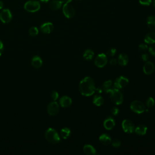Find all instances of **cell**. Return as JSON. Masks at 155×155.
<instances>
[{
  "mask_svg": "<svg viewBox=\"0 0 155 155\" xmlns=\"http://www.w3.org/2000/svg\"><path fill=\"white\" fill-rule=\"evenodd\" d=\"M135 133L137 135H141V136H143L147 133V127L145 125L140 124L135 128Z\"/></svg>",
  "mask_w": 155,
  "mask_h": 155,
  "instance_id": "cell-20",
  "label": "cell"
},
{
  "mask_svg": "<svg viewBox=\"0 0 155 155\" xmlns=\"http://www.w3.org/2000/svg\"><path fill=\"white\" fill-rule=\"evenodd\" d=\"M118 63V61L116 59H114V58H112L110 60V64L112 66H115L116 64Z\"/></svg>",
  "mask_w": 155,
  "mask_h": 155,
  "instance_id": "cell-39",
  "label": "cell"
},
{
  "mask_svg": "<svg viewBox=\"0 0 155 155\" xmlns=\"http://www.w3.org/2000/svg\"><path fill=\"white\" fill-rule=\"evenodd\" d=\"M95 84L93 79L87 76L83 79L79 84V91L81 94L85 96L93 95L95 91Z\"/></svg>",
  "mask_w": 155,
  "mask_h": 155,
  "instance_id": "cell-1",
  "label": "cell"
},
{
  "mask_svg": "<svg viewBox=\"0 0 155 155\" xmlns=\"http://www.w3.org/2000/svg\"><path fill=\"white\" fill-rule=\"evenodd\" d=\"M112 144L113 147H115V148H118L120 146H121V142L119 140V139H114V141H112Z\"/></svg>",
  "mask_w": 155,
  "mask_h": 155,
  "instance_id": "cell-32",
  "label": "cell"
},
{
  "mask_svg": "<svg viewBox=\"0 0 155 155\" xmlns=\"http://www.w3.org/2000/svg\"><path fill=\"white\" fill-rule=\"evenodd\" d=\"M129 80L128 78H127L125 76H120L118 77L114 83V87L118 89H121L129 84Z\"/></svg>",
  "mask_w": 155,
  "mask_h": 155,
  "instance_id": "cell-9",
  "label": "cell"
},
{
  "mask_svg": "<svg viewBox=\"0 0 155 155\" xmlns=\"http://www.w3.org/2000/svg\"><path fill=\"white\" fill-rule=\"evenodd\" d=\"M147 23L150 30L155 31V16H148L147 20Z\"/></svg>",
  "mask_w": 155,
  "mask_h": 155,
  "instance_id": "cell-24",
  "label": "cell"
},
{
  "mask_svg": "<svg viewBox=\"0 0 155 155\" xmlns=\"http://www.w3.org/2000/svg\"><path fill=\"white\" fill-rule=\"evenodd\" d=\"M4 51V45L3 42L0 40V56H1Z\"/></svg>",
  "mask_w": 155,
  "mask_h": 155,
  "instance_id": "cell-37",
  "label": "cell"
},
{
  "mask_svg": "<svg viewBox=\"0 0 155 155\" xmlns=\"http://www.w3.org/2000/svg\"><path fill=\"white\" fill-rule=\"evenodd\" d=\"M60 134H61V136L62 137V138H63L64 139H66L70 136L71 130L69 128L64 127L61 129Z\"/></svg>",
  "mask_w": 155,
  "mask_h": 155,
  "instance_id": "cell-26",
  "label": "cell"
},
{
  "mask_svg": "<svg viewBox=\"0 0 155 155\" xmlns=\"http://www.w3.org/2000/svg\"><path fill=\"white\" fill-rule=\"evenodd\" d=\"M31 63H32V65L33 67H35L36 68H38L42 66L43 61L39 56H35L32 58Z\"/></svg>",
  "mask_w": 155,
  "mask_h": 155,
  "instance_id": "cell-19",
  "label": "cell"
},
{
  "mask_svg": "<svg viewBox=\"0 0 155 155\" xmlns=\"http://www.w3.org/2000/svg\"><path fill=\"white\" fill-rule=\"evenodd\" d=\"M130 109L137 114H141L145 112L146 108L143 102L138 100H135L131 103Z\"/></svg>",
  "mask_w": 155,
  "mask_h": 155,
  "instance_id": "cell-4",
  "label": "cell"
},
{
  "mask_svg": "<svg viewBox=\"0 0 155 155\" xmlns=\"http://www.w3.org/2000/svg\"><path fill=\"white\" fill-rule=\"evenodd\" d=\"M83 152L87 155H95L97 154L95 148L90 144H87L84 146Z\"/></svg>",
  "mask_w": 155,
  "mask_h": 155,
  "instance_id": "cell-17",
  "label": "cell"
},
{
  "mask_svg": "<svg viewBox=\"0 0 155 155\" xmlns=\"http://www.w3.org/2000/svg\"><path fill=\"white\" fill-rule=\"evenodd\" d=\"M46 140L51 144H56L60 142V137L58 132L52 128L48 129L45 133Z\"/></svg>",
  "mask_w": 155,
  "mask_h": 155,
  "instance_id": "cell-2",
  "label": "cell"
},
{
  "mask_svg": "<svg viewBox=\"0 0 155 155\" xmlns=\"http://www.w3.org/2000/svg\"><path fill=\"white\" fill-rule=\"evenodd\" d=\"M154 65L151 61H148L145 63L143 66V71L146 74H151L154 72Z\"/></svg>",
  "mask_w": 155,
  "mask_h": 155,
  "instance_id": "cell-13",
  "label": "cell"
},
{
  "mask_svg": "<svg viewBox=\"0 0 155 155\" xmlns=\"http://www.w3.org/2000/svg\"><path fill=\"white\" fill-rule=\"evenodd\" d=\"M47 113L50 116H55L58 113L60 110V106L58 102L53 101L49 103L47 108Z\"/></svg>",
  "mask_w": 155,
  "mask_h": 155,
  "instance_id": "cell-8",
  "label": "cell"
},
{
  "mask_svg": "<svg viewBox=\"0 0 155 155\" xmlns=\"http://www.w3.org/2000/svg\"><path fill=\"white\" fill-rule=\"evenodd\" d=\"M118 61L120 66H125L129 62V56L125 53H120L118 56Z\"/></svg>",
  "mask_w": 155,
  "mask_h": 155,
  "instance_id": "cell-18",
  "label": "cell"
},
{
  "mask_svg": "<svg viewBox=\"0 0 155 155\" xmlns=\"http://www.w3.org/2000/svg\"><path fill=\"white\" fill-rule=\"evenodd\" d=\"M113 85V82L111 80H108V81H105L102 84V88L107 93H109L110 91L112 89V87Z\"/></svg>",
  "mask_w": 155,
  "mask_h": 155,
  "instance_id": "cell-27",
  "label": "cell"
},
{
  "mask_svg": "<svg viewBox=\"0 0 155 155\" xmlns=\"http://www.w3.org/2000/svg\"><path fill=\"white\" fill-rule=\"evenodd\" d=\"M53 25L51 22H45L40 27V30L43 33L45 34H49L53 30Z\"/></svg>",
  "mask_w": 155,
  "mask_h": 155,
  "instance_id": "cell-12",
  "label": "cell"
},
{
  "mask_svg": "<svg viewBox=\"0 0 155 155\" xmlns=\"http://www.w3.org/2000/svg\"><path fill=\"white\" fill-rule=\"evenodd\" d=\"M110 99L113 103L116 105L121 104L124 101V96L123 93L118 89H112L110 91Z\"/></svg>",
  "mask_w": 155,
  "mask_h": 155,
  "instance_id": "cell-3",
  "label": "cell"
},
{
  "mask_svg": "<svg viewBox=\"0 0 155 155\" xmlns=\"http://www.w3.org/2000/svg\"><path fill=\"white\" fill-rule=\"evenodd\" d=\"M104 102V99L103 98V97L99 95H95L93 98V104L96 106H101L103 105Z\"/></svg>",
  "mask_w": 155,
  "mask_h": 155,
  "instance_id": "cell-23",
  "label": "cell"
},
{
  "mask_svg": "<svg viewBox=\"0 0 155 155\" xmlns=\"http://www.w3.org/2000/svg\"><path fill=\"white\" fill-rule=\"evenodd\" d=\"M99 141L104 146H108L112 142V138L110 135L107 133H103L99 136Z\"/></svg>",
  "mask_w": 155,
  "mask_h": 155,
  "instance_id": "cell-16",
  "label": "cell"
},
{
  "mask_svg": "<svg viewBox=\"0 0 155 155\" xmlns=\"http://www.w3.org/2000/svg\"><path fill=\"white\" fill-rule=\"evenodd\" d=\"M72 0H62V3L64 4H69L70 2H72Z\"/></svg>",
  "mask_w": 155,
  "mask_h": 155,
  "instance_id": "cell-40",
  "label": "cell"
},
{
  "mask_svg": "<svg viewBox=\"0 0 155 155\" xmlns=\"http://www.w3.org/2000/svg\"><path fill=\"white\" fill-rule=\"evenodd\" d=\"M116 53V49L115 48H111L107 51V55L110 56H113Z\"/></svg>",
  "mask_w": 155,
  "mask_h": 155,
  "instance_id": "cell-30",
  "label": "cell"
},
{
  "mask_svg": "<svg viewBox=\"0 0 155 155\" xmlns=\"http://www.w3.org/2000/svg\"><path fill=\"white\" fill-rule=\"evenodd\" d=\"M122 128L127 133H132L135 131V125L129 119H124L122 123Z\"/></svg>",
  "mask_w": 155,
  "mask_h": 155,
  "instance_id": "cell-7",
  "label": "cell"
},
{
  "mask_svg": "<svg viewBox=\"0 0 155 155\" xmlns=\"http://www.w3.org/2000/svg\"><path fill=\"white\" fill-rule=\"evenodd\" d=\"M153 1H154V3H155V0H153Z\"/></svg>",
  "mask_w": 155,
  "mask_h": 155,
  "instance_id": "cell-44",
  "label": "cell"
},
{
  "mask_svg": "<svg viewBox=\"0 0 155 155\" xmlns=\"http://www.w3.org/2000/svg\"><path fill=\"white\" fill-rule=\"evenodd\" d=\"M29 35L32 37H35L38 34V29L36 27H32L28 30Z\"/></svg>",
  "mask_w": 155,
  "mask_h": 155,
  "instance_id": "cell-28",
  "label": "cell"
},
{
  "mask_svg": "<svg viewBox=\"0 0 155 155\" xmlns=\"http://www.w3.org/2000/svg\"><path fill=\"white\" fill-rule=\"evenodd\" d=\"M59 97V94L56 91H53L51 93V98L52 99L53 101H56L57 99H58Z\"/></svg>",
  "mask_w": 155,
  "mask_h": 155,
  "instance_id": "cell-31",
  "label": "cell"
},
{
  "mask_svg": "<svg viewBox=\"0 0 155 155\" xmlns=\"http://www.w3.org/2000/svg\"><path fill=\"white\" fill-rule=\"evenodd\" d=\"M40 1H42V2H44V3H47L50 1V0H40Z\"/></svg>",
  "mask_w": 155,
  "mask_h": 155,
  "instance_id": "cell-43",
  "label": "cell"
},
{
  "mask_svg": "<svg viewBox=\"0 0 155 155\" xmlns=\"http://www.w3.org/2000/svg\"><path fill=\"white\" fill-rule=\"evenodd\" d=\"M148 51L151 55L155 56V44L151 45V46L148 48Z\"/></svg>",
  "mask_w": 155,
  "mask_h": 155,
  "instance_id": "cell-35",
  "label": "cell"
},
{
  "mask_svg": "<svg viewBox=\"0 0 155 155\" xmlns=\"http://www.w3.org/2000/svg\"><path fill=\"white\" fill-rule=\"evenodd\" d=\"M148 55L147 53H144L141 56V58L143 61H147L148 60Z\"/></svg>",
  "mask_w": 155,
  "mask_h": 155,
  "instance_id": "cell-38",
  "label": "cell"
},
{
  "mask_svg": "<svg viewBox=\"0 0 155 155\" xmlns=\"http://www.w3.org/2000/svg\"><path fill=\"white\" fill-rule=\"evenodd\" d=\"M144 41L146 44H149L155 43V32H152L147 34L144 38Z\"/></svg>",
  "mask_w": 155,
  "mask_h": 155,
  "instance_id": "cell-21",
  "label": "cell"
},
{
  "mask_svg": "<svg viewBox=\"0 0 155 155\" xmlns=\"http://www.w3.org/2000/svg\"><path fill=\"white\" fill-rule=\"evenodd\" d=\"M139 2L143 5H150L152 3V0H139Z\"/></svg>",
  "mask_w": 155,
  "mask_h": 155,
  "instance_id": "cell-33",
  "label": "cell"
},
{
  "mask_svg": "<svg viewBox=\"0 0 155 155\" xmlns=\"http://www.w3.org/2000/svg\"><path fill=\"white\" fill-rule=\"evenodd\" d=\"M62 2L60 0H53L49 4V7L51 10H56L60 9L62 6Z\"/></svg>",
  "mask_w": 155,
  "mask_h": 155,
  "instance_id": "cell-22",
  "label": "cell"
},
{
  "mask_svg": "<svg viewBox=\"0 0 155 155\" xmlns=\"http://www.w3.org/2000/svg\"><path fill=\"white\" fill-rule=\"evenodd\" d=\"M94 51L91 49H87L86 50L83 54V58L87 61H90L93 59L94 56Z\"/></svg>",
  "mask_w": 155,
  "mask_h": 155,
  "instance_id": "cell-25",
  "label": "cell"
},
{
  "mask_svg": "<svg viewBox=\"0 0 155 155\" xmlns=\"http://www.w3.org/2000/svg\"><path fill=\"white\" fill-rule=\"evenodd\" d=\"M111 113L113 116H116L119 113V109L116 107H113L111 109Z\"/></svg>",
  "mask_w": 155,
  "mask_h": 155,
  "instance_id": "cell-34",
  "label": "cell"
},
{
  "mask_svg": "<svg viewBox=\"0 0 155 155\" xmlns=\"http://www.w3.org/2000/svg\"><path fill=\"white\" fill-rule=\"evenodd\" d=\"M154 103H155L154 99L152 97H149L147 99V101H146L147 106L148 108L153 107L154 106Z\"/></svg>",
  "mask_w": 155,
  "mask_h": 155,
  "instance_id": "cell-29",
  "label": "cell"
},
{
  "mask_svg": "<svg viewBox=\"0 0 155 155\" xmlns=\"http://www.w3.org/2000/svg\"><path fill=\"white\" fill-rule=\"evenodd\" d=\"M139 49L141 51H145L148 49V46L146 44H141L139 45Z\"/></svg>",
  "mask_w": 155,
  "mask_h": 155,
  "instance_id": "cell-36",
  "label": "cell"
},
{
  "mask_svg": "<svg viewBox=\"0 0 155 155\" xmlns=\"http://www.w3.org/2000/svg\"><path fill=\"white\" fill-rule=\"evenodd\" d=\"M40 4L37 1H28L24 4V9L28 12H36L40 9Z\"/></svg>",
  "mask_w": 155,
  "mask_h": 155,
  "instance_id": "cell-5",
  "label": "cell"
},
{
  "mask_svg": "<svg viewBox=\"0 0 155 155\" xmlns=\"http://www.w3.org/2000/svg\"><path fill=\"white\" fill-rule=\"evenodd\" d=\"M108 62L107 56L104 53H100L97 55L95 60V64L99 68L104 67Z\"/></svg>",
  "mask_w": 155,
  "mask_h": 155,
  "instance_id": "cell-6",
  "label": "cell"
},
{
  "mask_svg": "<svg viewBox=\"0 0 155 155\" xmlns=\"http://www.w3.org/2000/svg\"><path fill=\"white\" fill-rule=\"evenodd\" d=\"M95 90L97 91V93H102V89L101 88H97V89H95Z\"/></svg>",
  "mask_w": 155,
  "mask_h": 155,
  "instance_id": "cell-41",
  "label": "cell"
},
{
  "mask_svg": "<svg viewBox=\"0 0 155 155\" xmlns=\"http://www.w3.org/2000/svg\"><path fill=\"white\" fill-rule=\"evenodd\" d=\"M72 103V100L70 97L67 96H64L61 97L60 99V104L63 108L69 107Z\"/></svg>",
  "mask_w": 155,
  "mask_h": 155,
  "instance_id": "cell-15",
  "label": "cell"
},
{
  "mask_svg": "<svg viewBox=\"0 0 155 155\" xmlns=\"http://www.w3.org/2000/svg\"><path fill=\"white\" fill-rule=\"evenodd\" d=\"M114 126H115V120L112 117H108L104 120V127L106 130H112Z\"/></svg>",
  "mask_w": 155,
  "mask_h": 155,
  "instance_id": "cell-14",
  "label": "cell"
},
{
  "mask_svg": "<svg viewBox=\"0 0 155 155\" xmlns=\"http://www.w3.org/2000/svg\"><path fill=\"white\" fill-rule=\"evenodd\" d=\"M12 19V15L10 11V10L6 9L2 10V12L0 14V20L3 23H9Z\"/></svg>",
  "mask_w": 155,
  "mask_h": 155,
  "instance_id": "cell-10",
  "label": "cell"
},
{
  "mask_svg": "<svg viewBox=\"0 0 155 155\" xmlns=\"http://www.w3.org/2000/svg\"><path fill=\"white\" fill-rule=\"evenodd\" d=\"M63 14L67 18H72L75 15V10L68 4H64L62 7Z\"/></svg>",
  "mask_w": 155,
  "mask_h": 155,
  "instance_id": "cell-11",
  "label": "cell"
},
{
  "mask_svg": "<svg viewBox=\"0 0 155 155\" xmlns=\"http://www.w3.org/2000/svg\"><path fill=\"white\" fill-rule=\"evenodd\" d=\"M3 6H4V4H3V3L1 1H0V9H3Z\"/></svg>",
  "mask_w": 155,
  "mask_h": 155,
  "instance_id": "cell-42",
  "label": "cell"
}]
</instances>
